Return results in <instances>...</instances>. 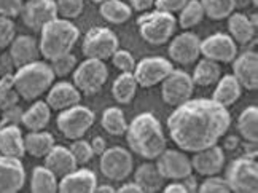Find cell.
I'll return each instance as SVG.
<instances>
[{
  "label": "cell",
  "mask_w": 258,
  "mask_h": 193,
  "mask_svg": "<svg viewBox=\"0 0 258 193\" xmlns=\"http://www.w3.org/2000/svg\"><path fill=\"white\" fill-rule=\"evenodd\" d=\"M201 40L193 32L178 34L169 45V56L174 63L188 66L201 56Z\"/></svg>",
  "instance_id": "2e32d148"
},
{
  "label": "cell",
  "mask_w": 258,
  "mask_h": 193,
  "mask_svg": "<svg viewBox=\"0 0 258 193\" xmlns=\"http://www.w3.org/2000/svg\"><path fill=\"white\" fill-rule=\"evenodd\" d=\"M56 8H57V16L72 21V19L82 15L85 4L83 0H57Z\"/></svg>",
  "instance_id": "f35d334b"
},
{
  "label": "cell",
  "mask_w": 258,
  "mask_h": 193,
  "mask_svg": "<svg viewBox=\"0 0 258 193\" xmlns=\"http://www.w3.org/2000/svg\"><path fill=\"white\" fill-rule=\"evenodd\" d=\"M82 93L77 89V86L71 82H57L53 83L51 88L46 91V104L49 109L64 110L75 104H80Z\"/></svg>",
  "instance_id": "44dd1931"
},
{
  "label": "cell",
  "mask_w": 258,
  "mask_h": 193,
  "mask_svg": "<svg viewBox=\"0 0 258 193\" xmlns=\"http://www.w3.org/2000/svg\"><path fill=\"white\" fill-rule=\"evenodd\" d=\"M0 69H2V67H0Z\"/></svg>",
  "instance_id": "680465c9"
},
{
  "label": "cell",
  "mask_w": 258,
  "mask_h": 193,
  "mask_svg": "<svg viewBox=\"0 0 258 193\" xmlns=\"http://www.w3.org/2000/svg\"><path fill=\"white\" fill-rule=\"evenodd\" d=\"M204 16L214 21H222L234 12V0H200Z\"/></svg>",
  "instance_id": "d590c367"
},
{
  "label": "cell",
  "mask_w": 258,
  "mask_h": 193,
  "mask_svg": "<svg viewBox=\"0 0 258 193\" xmlns=\"http://www.w3.org/2000/svg\"><path fill=\"white\" fill-rule=\"evenodd\" d=\"M108 78V70L104 61L86 58L83 63L74 69V85L82 94L93 96L102 89Z\"/></svg>",
  "instance_id": "52a82bcc"
},
{
  "label": "cell",
  "mask_w": 258,
  "mask_h": 193,
  "mask_svg": "<svg viewBox=\"0 0 258 193\" xmlns=\"http://www.w3.org/2000/svg\"><path fill=\"white\" fill-rule=\"evenodd\" d=\"M97 187V177L89 169H75L57 182V191L61 193H93Z\"/></svg>",
  "instance_id": "ffe728a7"
},
{
  "label": "cell",
  "mask_w": 258,
  "mask_h": 193,
  "mask_svg": "<svg viewBox=\"0 0 258 193\" xmlns=\"http://www.w3.org/2000/svg\"><path fill=\"white\" fill-rule=\"evenodd\" d=\"M10 61L18 69L26 64H31L40 56V46L37 40L31 35H19L15 37L10 43Z\"/></svg>",
  "instance_id": "7402d4cb"
},
{
  "label": "cell",
  "mask_w": 258,
  "mask_h": 193,
  "mask_svg": "<svg viewBox=\"0 0 258 193\" xmlns=\"http://www.w3.org/2000/svg\"><path fill=\"white\" fill-rule=\"evenodd\" d=\"M220 72L222 70H220L218 63H215V61H212V59L203 58L200 63L196 64L195 72L191 75L193 83L198 86H211L215 82H218Z\"/></svg>",
  "instance_id": "1f68e13d"
},
{
  "label": "cell",
  "mask_w": 258,
  "mask_h": 193,
  "mask_svg": "<svg viewBox=\"0 0 258 193\" xmlns=\"http://www.w3.org/2000/svg\"><path fill=\"white\" fill-rule=\"evenodd\" d=\"M241 94H242V86L236 80V77L234 75H225L222 78H218V83H217V88L214 91L212 99L215 101V103H218L220 106L228 109L241 98Z\"/></svg>",
  "instance_id": "484cf974"
},
{
  "label": "cell",
  "mask_w": 258,
  "mask_h": 193,
  "mask_svg": "<svg viewBox=\"0 0 258 193\" xmlns=\"http://www.w3.org/2000/svg\"><path fill=\"white\" fill-rule=\"evenodd\" d=\"M137 82L133 72H121L113 82L112 94L118 104H129L136 96L137 91Z\"/></svg>",
  "instance_id": "4dcf8cb0"
},
{
  "label": "cell",
  "mask_w": 258,
  "mask_h": 193,
  "mask_svg": "<svg viewBox=\"0 0 258 193\" xmlns=\"http://www.w3.org/2000/svg\"><path fill=\"white\" fill-rule=\"evenodd\" d=\"M94 4H102V2H107V0H93Z\"/></svg>",
  "instance_id": "9f6ffc18"
},
{
  "label": "cell",
  "mask_w": 258,
  "mask_h": 193,
  "mask_svg": "<svg viewBox=\"0 0 258 193\" xmlns=\"http://www.w3.org/2000/svg\"><path fill=\"white\" fill-rule=\"evenodd\" d=\"M237 129L247 142H258V109L256 106L245 107L237 118Z\"/></svg>",
  "instance_id": "836d02e7"
},
{
  "label": "cell",
  "mask_w": 258,
  "mask_h": 193,
  "mask_svg": "<svg viewBox=\"0 0 258 193\" xmlns=\"http://www.w3.org/2000/svg\"><path fill=\"white\" fill-rule=\"evenodd\" d=\"M161 83V98L166 104L177 107L186 103L188 99H191L195 83L191 75L186 74L185 70L172 69V72Z\"/></svg>",
  "instance_id": "30bf717a"
},
{
  "label": "cell",
  "mask_w": 258,
  "mask_h": 193,
  "mask_svg": "<svg viewBox=\"0 0 258 193\" xmlns=\"http://www.w3.org/2000/svg\"><path fill=\"white\" fill-rule=\"evenodd\" d=\"M198 191H201V193H228L231 190H230V185H228L226 179L218 177L215 174V176H207V179L198 187Z\"/></svg>",
  "instance_id": "b9f144b4"
},
{
  "label": "cell",
  "mask_w": 258,
  "mask_h": 193,
  "mask_svg": "<svg viewBox=\"0 0 258 193\" xmlns=\"http://www.w3.org/2000/svg\"><path fill=\"white\" fill-rule=\"evenodd\" d=\"M57 182L59 180L53 171H49L45 165L37 166L31 176V190L34 193H56Z\"/></svg>",
  "instance_id": "d6a6232c"
},
{
  "label": "cell",
  "mask_w": 258,
  "mask_h": 193,
  "mask_svg": "<svg viewBox=\"0 0 258 193\" xmlns=\"http://www.w3.org/2000/svg\"><path fill=\"white\" fill-rule=\"evenodd\" d=\"M156 166L161 176L169 180H182L193 172L191 160L178 150H164L156 158Z\"/></svg>",
  "instance_id": "9a60e30c"
},
{
  "label": "cell",
  "mask_w": 258,
  "mask_h": 193,
  "mask_svg": "<svg viewBox=\"0 0 258 193\" xmlns=\"http://www.w3.org/2000/svg\"><path fill=\"white\" fill-rule=\"evenodd\" d=\"M250 4H252L250 0H234V7H239V8H245Z\"/></svg>",
  "instance_id": "11a10c76"
},
{
  "label": "cell",
  "mask_w": 258,
  "mask_h": 193,
  "mask_svg": "<svg viewBox=\"0 0 258 193\" xmlns=\"http://www.w3.org/2000/svg\"><path fill=\"white\" fill-rule=\"evenodd\" d=\"M101 125L108 134L123 136L126 133V128H127L124 112L120 107L105 109L104 114H102V118H101Z\"/></svg>",
  "instance_id": "e575fe53"
},
{
  "label": "cell",
  "mask_w": 258,
  "mask_h": 193,
  "mask_svg": "<svg viewBox=\"0 0 258 193\" xmlns=\"http://www.w3.org/2000/svg\"><path fill=\"white\" fill-rule=\"evenodd\" d=\"M231 125L226 107L214 99H188L177 106L167 118V131L183 152H200L215 146Z\"/></svg>",
  "instance_id": "6da1fadb"
},
{
  "label": "cell",
  "mask_w": 258,
  "mask_h": 193,
  "mask_svg": "<svg viewBox=\"0 0 258 193\" xmlns=\"http://www.w3.org/2000/svg\"><path fill=\"white\" fill-rule=\"evenodd\" d=\"M99 13L110 24H123L133 15V8L121 0H107L99 4Z\"/></svg>",
  "instance_id": "f546056e"
},
{
  "label": "cell",
  "mask_w": 258,
  "mask_h": 193,
  "mask_svg": "<svg viewBox=\"0 0 258 193\" xmlns=\"http://www.w3.org/2000/svg\"><path fill=\"white\" fill-rule=\"evenodd\" d=\"M24 136L19 125H0V157L23 158Z\"/></svg>",
  "instance_id": "603a6c76"
},
{
  "label": "cell",
  "mask_w": 258,
  "mask_h": 193,
  "mask_svg": "<svg viewBox=\"0 0 258 193\" xmlns=\"http://www.w3.org/2000/svg\"><path fill=\"white\" fill-rule=\"evenodd\" d=\"M45 158V166L53 171L56 177H64L69 172H72L77 169V161L75 157L72 155V152L69 147L64 146H53V149L48 152V154L43 157Z\"/></svg>",
  "instance_id": "cb8c5ba5"
},
{
  "label": "cell",
  "mask_w": 258,
  "mask_h": 193,
  "mask_svg": "<svg viewBox=\"0 0 258 193\" xmlns=\"http://www.w3.org/2000/svg\"><path fill=\"white\" fill-rule=\"evenodd\" d=\"M91 149H93V154L94 155H99L101 157L102 154H104V150L107 149V146H105V140L102 139V137H94L93 140H91Z\"/></svg>",
  "instance_id": "681fc988"
},
{
  "label": "cell",
  "mask_w": 258,
  "mask_h": 193,
  "mask_svg": "<svg viewBox=\"0 0 258 193\" xmlns=\"http://www.w3.org/2000/svg\"><path fill=\"white\" fill-rule=\"evenodd\" d=\"M99 166H101V172L108 180L121 182L133 172L134 160L126 149L110 147L104 150Z\"/></svg>",
  "instance_id": "8fae6325"
},
{
  "label": "cell",
  "mask_w": 258,
  "mask_h": 193,
  "mask_svg": "<svg viewBox=\"0 0 258 193\" xmlns=\"http://www.w3.org/2000/svg\"><path fill=\"white\" fill-rule=\"evenodd\" d=\"M94 120H96V115L91 109L75 104L72 107L59 112L56 123L64 137L75 140L86 134V131L93 126Z\"/></svg>",
  "instance_id": "ba28073f"
},
{
  "label": "cell",
  "mask_w": 258,
  "mask_h": 193,
  "mask_svg": "<svg viewBox=\"0 0 258 193\" xmlns=\"http://www.w3.org/2000/svg\"><path fill=\"white\" fill-rule=\"evenodd\" d=\"M172 63L169 59H164L160 56H150L144 58L136 64L133 74L139 86L142 88H152L172 72Z\"/></svg>",
  "instance_id": "7c38bea8"
},
{
  "label": "cell",
  "mask_w": 258,
  "mask_h": 193,
  "mask_svg": "<svg viewBox=\"0 0 258 193\" xmlns=\"http://www.w3.org/2000/svg\"><path fill=\"white\" fill-rule=\"evenodd\" d=\"M53 72L56 77H67L71 72H74V69L77 66V58L72 53H67L64 56H59L53 61H49Z\"/></svg>",
  "instance_id": "ab89813d"
},
{
  "label": "cell",
  "mask_w": 258,
  "mask_h": 193,
  "mask_svg": "<svg viewBox=\"0 0 258 193\" xmlns=\"http://www.w3.org/2000/svg\"><path fill=\"white\" fill-rule=\"evenodd\" d=\"M255 26L252 24L250 18L244 13H231L228 16V30L230 37L236 43L247 45L255 35Z\"/></svg>",
  "instance_id": "83f0119b"
},
{
  "label": "cell",
  "mask_w": 258,
  "mask_h": 193,
  "mask_svg": "<svg viewBox=\"0 0 258 193\" xmlns=\"http://www.w3.org/2000/svg\"><path fill=\"white\" fill-rule=\"evenodd\" d=\"M54 72L49 64L43 61H34L31 64L18 67L16 74L13 75V83L18 91L19 98L24 101H35L54 83Z\"/></svg>",
  "instance_id": "277c9868"
},
{
  "label": "cell",
  "mask_w": 258,
  "mask_h": 193,
  "mask_svg": "<svg viewBox=\"0 0 258 193\" xmlns=\"http://www.w3.org/2000/svg\"><path fill=\"white\" fill-rule=\"evenodd\" d=\"M164 191L166 193H186V188H185V185L182 184L180 180H174L172 184H169V185H166L164 187Z\"/></svg>",
  "instance_id": "816d5d0a"
},
{
  "label": "cell",
  "mask_w": 258,
  "mask_h": 193,
  "mask_svg": "<svg viewBox=\"0 0 258 193\" xmlns=\"http://www.w3.org/2000/svg\"><path fill=\"white\" fill-rule=\"evenodd\" d=\"M201 55L215 63H231L237 55V43L228 34H212L201 40Z\"/></svg>",
  "instance_id": "5bb4252c"
},
{
  "label": "cell",
  "mask_w": 258,
  "mask_h": 193,
  "mask_svg": "<svg viewBox=\"0 0 258 193\" xmlns=\"http://www.w3.org/2000/svg\"><path fill=\"white\" fill-rule=\"evenodd\" d=\"M250 2L253 4V7H256V5H258V0H250Z\"/></svg>",
  "instance_id": "6f0895ef"
},
{
  "label": "cell",
  "mask_w": 258,
  "mask_h": 193,
  "mask_svg": "<svg viewBox=\"0 0 258 193\" xmlns=\"http://www.w3.org/2000/svg\"><path fill=\"white\" fill-rule=\"evenodd\" d=\"M26 169L21 158L0 157V193H16L24 187Z\"/></svg>",
  "instance_id": "e0dca14e"
},
{
  "label": "cell",
  "mask_w": 258,
  "mask_h": 193,
  "mask_svg": "<svg viewBox=\"0 0 258 193\" xmlns=\"http://www.w3.org/2000/svg\"><path fill=\"white\" fill-rule=\"evenodd\" d=\"M51 118V109L46 101H37L26 112H23L21 125L29 131H42L46 128Z\"/></svg>",
  "instance_id": "4316f807"
},
{
  "label": "cell",
  "mask_w": 258,
  "mask_h": 193,
  "mask_svg": "<svg viewBox=\"0 0 258 193\" xmlns=\"http://www.w3.org/2000/svg\"><path fill=\"white\" fill-rule=\"evenodd\" d=\"M78 37L80 30L71 19L54 18L40 30V42H38L40 55L46 61H53L59 56L72 53Z\"/></svg>",
  "instance_id": "3957f363"
},
{
  "label": "cell",
  "mask_w": 258,
  "mask_h": 193,
  "mask_svg": "<svg viewBox=\"0 0 258 193\" xmlns=\"http://www.w3.org/2000/svg\"><path fill=\"white\" fill-rule=\"evenodd\" d=\"M21 21L31 30H38L57 18V8L54 0H27L21 12Z\"/></svg>",
  "instance_id": "4fadbf2b"
},
{
  "label": "cell",
  "mask_w": 258,
  "mask_h": 193,
  "mask_svg": "<svg viewBox=\"0 0 258 193\" xmlns=\"http://www.w3.org/2000/svg\"><path fill=\"white\" fill-rule=\"evenodd\" d=\"M118 191H121V193H142L141 187H139L136 182H127V184L121 185Z\"/></svg>",
  "instance_id": "f5cc1de1"
},
{
  "label": "cell",
  "mask_w": 258,
  "mask_h": 193,
  "mask_svg": "<svg viewBox=\"0 0 258 193\" xmlns=\"http://www.w3.org/2000/svg\"><path fill=\"white\" fill-rule=\"evenodd\" d=\"M21 118H23V110L16 104L4 110V115L0 118V125H21Z\"/></svg>",
  "instance_id": "bcb514c9"
},
{
  "label": "cell",
  "mask_w": 258,
  "mask_h": 193,
  "mask_svg": "<svg viewBox=\"0 0 258 193\" xmlns=\"http://www.w3.org/2000/svg\"><path fill=\"white\" fill-rule=\"evenodd\" d=\"M54 146L53 134L46 131H29L24 136V150L26 154L32 155L35 158H43Z\"/></svg>",
  "instance_id": "f1b7e54d"
},
{
  "label": "cell",
  "mask_w": 258,
  "mask_h": 193,
  "mask_svg": "<svg viewBox=\"0 0 258 193\" xmlns=\"http://www.w3.org/2000/svg\"><path fill=\"white\" fill-rule=\"evenodd\" d=\"M131 5L136 12H147L155 7V0H131Z\"/></svg>",
  "instance_id": "c3c4849f"
},
{
  "label": "cell",
  "mask_w": 258,
  "mask_h": 193,
  "mask_svg": "<svg viewBox=\"0 0 258 193\" xmlns=\"http://www.w3.org/2000/svg\"><path fill=\"white\" fill-rule=\"evenodd\" d=\"M19 94L13 83V75H5L0 78V110L10 109L18 104Z\"/></svg>",
  "instance_id": "74e56055"
},
{
  "label": "cell",
  "mask_w": 258,
  "mask_h": 193,
  "mask_svg": "<svg viewBox=\"0 0 258 193\" xmlns=\"http://www.w3.org/2000/svg\"><path fill=\"white\" fill-rule=\"evenodd\" d=\"M178 13H180L178 15V24L182 29H191L200 24L204 18V10L200 0H188Z\"/></svg>",
  "instance_id": "8d00e7d4"
},
{
  "label": "cell",
  "mask_w": 258,
  "mask_h": 193,
  "mask_svg": "<svg viewBox=\"0 0 258 193\" xmlns=\"http://www.w3.org/2000/svg\"><path fill=\"white\" fill-rule=\"evenodd\" d=\"M112 63L116 69H120L121 72H133L136 67L134 56L126 52V50H116L112 55Z\"/></svg>",
  "instance_id": "7bdbcfd3"
},
{
  "label": "cell",
  "mask_w": 258,
  "mask_h": 193,
  "mask_svg": "<svg viewBox=\"0 0 258 193\" xmlns=\"http://www.w3.org/2000/svg\"><path fill=\"white\" fill-rule=\"evenodd\" d=\"M69 149H71L72 155L75 157L77 165H86L88 161L94 157L93 149H91V142L83 140L82 137L80 139H75L74 144L69 147Z\"/></svg>",
  "instance_id": "60d3db41"
},
{
  "label": "cell",
  "mask_w": 258,
  "mask_h": 193,
  "mask_svg": "<svg viewBox=\"0 0 258 193\" xmlns=\"http://www.w3.org/2000/svg\"><path fill=\"white\" fill-rule=\"evenodd\" d=\"M139 32L147 43L160 46L169 42L177 27V19L172 13H166L161 10H155L150 13H144L137 19Z\"/></svg>",
  "instance_id": "5b68a950"
},
{
  "label": "cell",
  "mask_w": 258,
  "mask_h": 193,
  "mask_svg": "<svg viewBox=\"0 0 258 193\" xmlns=\"http://www.w3.org/2000/svg\"><path fill=\"white\" fill-rule=\"evenodd\" d=\"M188 0H155V7L156 10H161L166 13H177L183 8V5Z\"/></svg>",
  "instance_id": "7dc6e473"
},
{
  "label": "cell",
  "mask_w": 258,
  "mask_h": 193,
  "mask_svg": "<svg viewBox=\"0 0 258 193\" xmlns=\"http://www.w3.org/2000/svg\"><path fill=\"white\" fill-rule=\"evenodd\" d=\"M180 182L185 185L186 193H195V191H198V187H200V184H198V180H196L191 174H188L186 177H183Z\"/></svg>",
  "instance_id": "f907efd6"
},
{
  "label": "cell",
  "mask_w": 258,
  "mask_h": 193,
  "mask_svg": "<svg viewBox=\"0 0 258 193\" xmlns=\"http://www.w3.org/2000/svg\"><path fill=\"white\" fill-rule=\"evenodd\" d=\"M24 0H0V16L18 18L23 12Z\"/></svg>",
  "instance_id": "f6af8a7d"
},
{
  "label": "cell",
  "mask_w": 258,
  "mask_h": 193,
  "mask_svg": "<svg viewBox=\"0 0 258 193\" xmlns=\"http://www.w3.org/2000/svg\"><path fill=\"white\" fill-rule=\"evenodd\" d=\"M124 134L131 150L145 160H156L167 146L160 120L150 112H144L134 117Z\"/></svg>",
  "instance_id": "7a4b0ae2"
},
{
  "label": "cell",
  "mask_w": 258,
  "mask_h": 193,
  "mask_svg": "<svg viewBox=\"0 0 258 193\" xmlns=\"http://www.w3.org/2000/svg\"><path fill=\"white\" fill-rule=\"evenodd\" d=\"M118 50V37L108 27L96 26L86 32L83 38V55L86 58H94L105 61L112 58Z\"/></svg>",
  "instance_id": "9c48e42d"
},
{
  "label": "cell",
  "mask_w": 258,
  "mask_h": 193,
  "mask_svg": "<svg viewBox=\"0 0 258 193\" xmlns=\"http://www.w3.org/2000/svg\"><path fill=\"white\" fill-rule=\"evenodd\" d=\"M233 63V75L245 89L258 88V55L255 52H244L236 55Z\"/></svg>",
  "instance_id": "ac0fdd59"
},
{
  "label": "cell",
  "mask_w": 258,
  "mask_h": 193,
  "mask_svg": "<svg viewBox=\"0 0 258 193\" xmlns=\"http://www.w3.org/2000/svg\"><path fill=\"white\" fill-rule=\"evenodd\" d=\"M164 180L156 163H144L134 172V182L145 193L160 191L164 187Z\"/></svg>",
  "instance_id": "d4e9b609"
},
{
  "label": "cell",
  "mask_w": 258,
  "mask_h": 193,
  "mask_svg": "<svg viewBox=\"0 0 258 193\" xmlns=\"http://www.w3.org/2000/svg\"><path fill=\"white\" fill-rule=\"evenodd\" d=\"M16 34V27L12 18L0 16V50L10 46Z\"/></svg>",
  "instance_id": "ee69618b"
},
{
  "label": "cell",
  "mask_w": 258,
  "mask_h": 193,
  "mask_svg": "<svg viewBox=\"0 0 258 193\" xmlns=\"http://www.w3.org/2000/svg\"><path fill=\"white\" fill-rule=\"evenodd\" d=\"M226 182L231 191L256 193L258 191V165L255 155H242L233 160L226 168Z\"/></svg>",
  "instance_id": "8992f818"
},
{
  "label": "cell",
  "mask_w": 258,
  "mask_h": 193,
  "mask_svg": "<svg viewBox=\"0 0 258 193\" xmlns=\"http://www.w3.org/2000/svg\"><path fill=\"white\" fill-rule=\"evenodd\" d=\"M96 191H107V193H115V187L113 185H101V187H96Z\"/></svg>",
  "instance_id": "db71d44e"
},
{
  "label": "cell",
  "mask_w": 258,
  "mask_h": 193,
  "mask_svg": "<svg viewBox=\"0 0 258 193\" xmlns=\"http://www.w3.org/2000/svg\"><path fill=\"white\" fill-rule=\"evenodd\" d=\"M191 160L193 171H196L201 176H215L225 168V154L223 150L215 146L203 149L200 152H195Z\"/></svg>",
  "instance_id": "d6986e66"
}]
</instances>
